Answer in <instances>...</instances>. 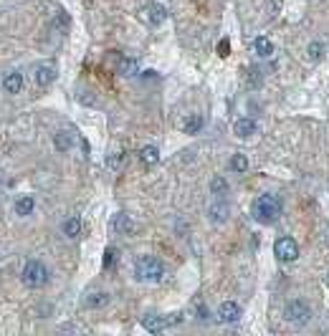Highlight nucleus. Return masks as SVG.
Returning <instances> with one entry per match:
<instances>
[{
    "label": "nucleus",
    "mask_w": 329,
    "mask_h": 336,
    "mask_svg": "<svg viewBox=\"0 0 329 336\" xmlns=\"http://www.w3.org/2000/svg\"><path fill=\"white\" fill-rule=\"evenodd\" d=\"M253 217L261 225H271L281 217V200L276 195H261L253 203Z\"/></svg>",
    "instance_id": "obj_1"
},
{
    "label": "nucleus",
    "mask_w": 329,
    "mask_h": 336,
    "mask_svg": "<svg viewBox=\"0 0 329 336\" xmlns=\"http://www.w3.org/2000/svg\"><path fill=\"white\" fill-rule=\"evenodd\" d=\"M134 276L139 281H160L164 276V265L152 255H142L134 260Z\"/></svg>",
    "instance_id": "obj_2"
},
{
    "label": "nucleus",
    "mask_w": 329,
    "mask_h": 336,
    "mask_svg": "<svg viewBox=\"0 0 329 336\" xmlns=\"http://www.w3.org/2000/svg\"><path fill=\"white\" fill-rule=\"evenodd\" d=\"M48 281V268L43 265L41 260H28L23 268V283L28 288H41Z\"/></svg>",
    "instance_id": "obj_3"
},
{
    "label": "nucleus",
    "mask_w": 329,
    "mask_h": 336,
    "mask_svg": "<svg viewBox=\"0 0 329 336\" xmlns=\"http://www.w3.org/2000/svg\"><path fill=\"white\" fill-rule=\"evenodd\" d=\"M284 316L291 324H306L312 319V308L304 301H289L286 308H284Z\"/></svg>",
    "instance_id": "obj_4"
},
{
    "label": "nucleus",
    "mask_w": 329,
    "mask_h": 336,
    "mask_svg": "<svg viewBox=\"0 0 329 336\" xmlns=\"http://www.w3.org/2000/svg\"><path fill=\"white\" fill-rule=\"evenodd\" d=\"M274 255L279 258V260H286V263H291V260H296L299 258V245H296V240L294 238H279L276 243H274Z\"/></svg>",
    "instance_id": "obj_5"
},
{
    "label": "nucleus",
    "mask_w": 329,
    "mask_h": 336,
    "mask_svg": "<svg viewBox=\"0 0 329 336\" xmlns=\"http://www.w3.org/2000/svg\"><path fill=\"white\" fill-rule=\"evenodd\" d=\"M218 319H220L223 324H236V321L241 319V306L233 303V301L220 303V308H218Z\"/></svg>",
    "instance_id": "obj_6"
},
{
    "label": "nucleus",
    "mask_w": 329,
    "mask_h": 336,
    "mask_svg": "<svg viewBox=\"0 0 329 336\" xmlns=\"http://www.w3.org/2000/svg\"><path fill=\"white\" fill-rule=\"evenodd\" d=\"M142 326H145V331H150V334H160L164 326H167V321H164L162 316L147 313V316H142Z\"/></svg>",
    "instance_id": "obj_7"
},
{
    "label": "nucleus",
    "mask_w": 329,
    "mask_h": 336,
    "mask_svg": "<svg viewBox=\"0 0 329 336\" xmlns=\"http://www.w3.org/2000/svg\"><path fill=\"white\" fill-rule=\"evenodd\" d=\"M233 134H236L238 139H246V137H251V134H256V122L248 119V117L238 119V122L233 124Z\"/></svg>",
    "instance_id": "obj_8"
},
{
    "label": "nucleus",
    "mask_w": 329,
    "mask_h": 336,
    "mask_svg": "<svg viewBox=\"0 0 329 336\" xmlns=\"http://www.w3.org/2000/svg\"><path fill=\"white\" fill-rule=\"evenodd\" d=\"M3 88H5L8 94H18V91H23V74H18V71L8 74V76L3 79Z\"/></svg>",
    "instance_id": "obj_9"
},
{
    "label": "nucleus",
    "mask_w": 329,
    "mask_h": 336,
    "mask_svg": "<svg viewBox=\"0 0 329 336\" xmlns=\"http://www.w3.org/2000/svg\"><path fill=\"white\" fill-rule=\"evenodd\" d=\"M56 79V69L53 66H36V84L38 86H48Z\"/></svg>",
    "instance_id": "obj_10"
},
{
    "label": "nucleus",
    "mask_w": 329,
    "mask_h": 336,
    "mask_svg": "<svg viewBox=\"0 0 329 336\" xmlns=\"http://www.w3.org/2000/svg\"><path fill=\"white\" fill-rule=\"evenodd\" d=\"M145 10H147V18H150V23H155V26H160L164 18H167V10H164L162 5H157V3H150Z\"/></svg>",
    "instance_id": "obj_11"
},
{
    "label": "nucleus",
    "mask_w": 329,
    "mask_h": 336,
    "mask_svg": "<svg viewBox=\"0 0 329 336\" xmlns=\"http://www.w3.org/2000/svg\"><path fill=\"white\" fill-rule=\"evenodd\" d=\"M208 212H210V220H213V222H225V220H228V205H225V203H213V205L208 208Z\"/></svg>",
    "instance_id": "obj_12"
},
{
    "label": "nucleus",
    "mask_w": 329,
    "mask_h": 336,
    "mask_svg": "<svg viewBox=\"0 0 329 336\" xmlns=\"http://www.w3.org/2000/svg\"><path fill=\"white\" fill-rule=\"evenodd\" d=\"M53 144H56V149H58V152H66V149H71V144H74V137H71V131H56V134H53Z\"/></svg>",
    "instance_id": "obj_13"
},
{
    "label": "nucleus",
    "mask_w": 329,
    "mask_h": 336,
    "mask_svg": "<svg viewBox=\"0 0 329 336\" xmlns=\"http://www.w3.org/2000/svg\"><path fill=\"white\" fill-rule=\"evenodd\" d=\"M253 51H256L261 58H269V56H274V43L261 36V38H256V41H253Z\"/></svg>",
    "instance_id": "obj_14"
},
{
    "label": "nucleus",
    "mask_w": 329,
    "mask_h": 336,
    "mask_svg": "<svg viewBox=\"0 0 329 336\" xmlns=\"http://www.w3.org/2000/svg\"><path fill=\"white\" fill-rule=\"evenodd\" d=\"M64 235L66 238H79L81 235V220L79 217H69L64 222Z\"/></svg>",
    "instance_id": "obj_15"
},
{
    "label": "nucleus",
    "mask_w": 329,
    "mask_h": 336,
    "mask_svg": "<svg viewBox=\"0 0 329 336\" xmlns=\"http://www.w3.org/2000/svg\"><path fill=\"white\" fill-rule=\"evenodd\" d=\"M182 129H185V134H198L203 129V117L200 114H190L188 122L182 124Z\"/></svg>",
    "instance_id": "obj_16"
},
{
    "label": "nucleus",
    "mask_w": 329,
    "mask_h": 336,
    "mask_svg": "<svg viewBox=\"0 0 329 336\" xmlns=\"http://www.w3.org/2000/svg\"><path fill=\"white\" fill-rule=\"evenodd\" d=\"M139 160H142L145 165H157V162H160V152H157V147H142Z\"/></svg>",
    "instance_id": "obj_17"
},
{
    "label": "nucleus",
    "mask_w": 329,
    "mask_h": 336,
    "mask_svg": "<svg viewBox=\"0 0 329 336\" xmlns=\"http://www.w3.org/2000/svg\"><path fill=\"white\" fill-rule=\"evenodd\" d=\"M107 303H109V294H104V291H94L86 298V306H91V308H99V306H107Z\"/></svg>",
    "instance_id": "obj_18"
},
{
    "label": "nucleus",
    "mask_w": 329,
    "mask_h": 336,
    "mask_svg": "<svg viewBox=\"0 0 329 336\" xmlns=\"http://www.w3.org/2000/svg\"><path fill=\"white\" fill-rule=\"evenodd\" d=\"M119 74L122 76H137L139 74V63L132 61V58H124L122 63H119Z\"/></svg>",
    "instance_id": "obj_19"
},
{
    "label": "nucleus",
    "mask_w": 329,
    "mask_h": 336,
    "mask_svg": "<svg viewBox=\"0 0 329 336\" xmlns=\"http://www.w3.org/2000/svg\"><path fill=\"white\" fill-rule=\"evenodd\" d=\"M15 212H18V215H31V212H33V197H28V195H26V197H18V200H15Z\"/></svg>",
    "instance_id": "obj_20"
},
{
    "label": "nucleus",
    "mask_w": 329,
    "mask_h": 336,
    "mask_svg": "<svg viewBox=\"0 0 329 336\" xmlns=\"http://www.w3.org/2000/svg\"><path fill=\"white\" fill-rule=\"evenodd\" d=\"M210 192H213L215 197L225 195V192H228V182H225V177H213V182H210Z\"/></svg>",
    "instance_id": "obj_21"
},
{
    "label": "nucleus",
    "mask_w": 329,
    "mask_h": 336,
    "mask_svg": "<svg viewBox=\"0 0 329 336\" xmlns=\"http://www.w3.org/2000/svg\"><path fill=\"white\" fill-rule=\"evenodd\" d=\"M114 230L117 233H127V230H132V220H129V215H117L114 217Z\"/></svg>",
    "instance_id": "obj_22"
},
{
    "label": "nucleus",
    "mask_w": 329,
    "mask_h": 336,
    "mask_svg": "<svg viewBox=\"0 0 329 336\" xmlns=\"http://www.w3.org/2000/svg\"><path fill=\"white\" fill-rule=\"evenodd\" d=\"M231 169H233V172H246L248 169L246 154H233V157H231Z\"/></svg>",
    "instance_id": "obj_23"
},
{
    "label": "nucleus",
    "mask_w": 329,
    "mask_h": 336,
    "mask_svg": "<svg viewBox=\"0 0 329 336\" xmlns=\"http://www.w3.org/2000/svg\"><path fill=\"white\" fill-rule=\"evenodd\" d=\"M261 81H263V76H261V69H256V66H253V69H248L246 84H248V86H258Z\"/></svg>",
    "instance_id": "obj_24"
},
{
    "label": "nucleus",
    "mask_w": 329,
    "mask_h": 336,
    "mask_svg": "<svg viewBox=\"0 0 329 336\" xmlns=\"http://www.w3.org/2000/svg\"><path fill=\"white\" fill-rule=\"evenodd\" d=\"M322 51H324V43H312V46H309V58L317 61V58L322 56Z\"/></svg>",
    "instance_id": "obj_25"
},
{
    "label": "nucleus",
    "mask_w": 329,
    "mask_h": 336,
    "mask_svg": "<svg viewBox=\"0 0 329 336\" xmlns=\"http://www.w3.org/2000/svg\"><path fill=\"white\" fill-rule=\"evenodd\" d=\"M228 53H231V41H228V38H223V41L218 43V56H223V58H225Z\"/></svg>",
    "instance_id": "obj_26"
},
{
    "label": "nucleus",
    "mask_w": 329,
    "mask_h": 336,
    "mask_svg": "<svg viewBox=\"0 0 329 336\" xmlns=\"http://www.w3.org/2000/svg\"><path fill=\"white\" fill-rule=\"evenodd\" d=\"M114 263V248H107V253H104V268H109Z\"/></svg>",
    "instance_id": "obj_27"
},
{
    "label": "nucleus",
    "mask_w": 329,
    "mask_h": 336,
    "mask_svg": "<svg viewBox=\"0 0 329 336\" xmlns=\"http://www.w3.org/2000/svg\"><path fill=\"white\" fill-rule=\"evenodd\" d=\"M324 243H327V245H329V228H327V230H324Z\"/></svg>",
    "instance_id": "obj_28"
},
{
    "label": "nucleus",
    "mask_w": 329,
    "mask_h": 336,
    "mask_svg": "<svg viewBox=\"0 0 329 336\" xmlns=\"http://www.w3.org/2000/svg\"><path fill=\"white\" fill-rule=\"evenodd\" d=\"M327 283H329V273H327Z\"/></svg>",
    "instance_id": "obj_29"
}]
</instances>
